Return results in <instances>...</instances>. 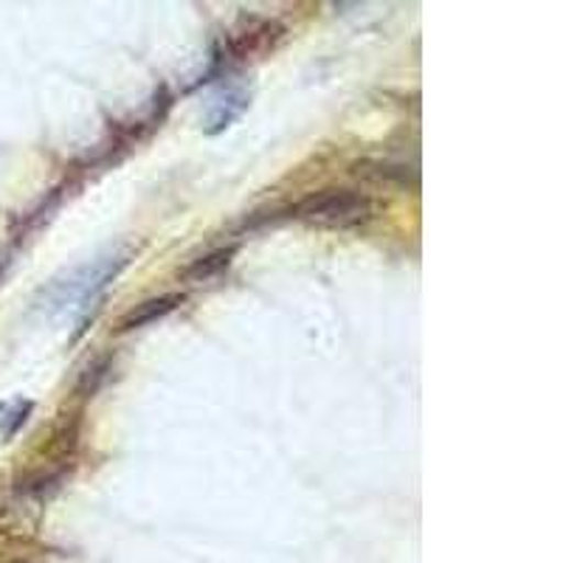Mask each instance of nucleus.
Masks as SVG:
<instances>
[{"label": "nucleus", "instance_id": "nucleus-1", "mask_svg": "<svg viewBox=\"0 0 563 563\" xmlns=\"http://www.w3.org/2000/svg\"><path fill=\"white\" fill-rule=\"evenodd\" d=\"M296 218L321 229H352L372 218V200L352 189H324L301 200Z\"/></svg>", "mask_w": 563, "mask_h": 563}, {"label": "nucleus", "instance_id": "nucleus-2", "mask_svg": "<svg viewBox=\"0 0 563 563\" xmlns=\"http://www.w3.org/2000/svg\"><path fill=\"white\" fill-rule=\"evenodd\" d=\"M180 301H184V296L180 294L155 296V299L141 301V305H135V308L124 316L122 324H119V330H122V333H128V330H135V327L153 324V321H158V319H164L167 313H173Z\"/></svg>", "mask_w": 563, "mask_h": 563}, {"label": "nucleus", "instance_id": "nucleus-3", "mask_svg": "<svg viewBox=\"0 0 563 563\" xmlns=\"http://www.w3.org/2000/svg\"><path fill=\"white\" fill-rule=\"evenodd\" d=\"M231 256H234V249L211 251V254L200 256V260H195V263L184 271V279L186 282H206V279H211V276H218L220 271L229 268Z\"/></svg>", "mask_w": 563, "mask_h": 563}, {"label": "nucleus", "instance_id": "nucleus-4", "mask_svg": "<svg viewBox=\"0 0 563 563\" xmlns=\"http://www.w3.org/2000/svg\"><path fill=\"white\" fill-rule=\"evenodd\" d=\"M358 175H366V178H375V180H389V184H400V186H409L415 184L417 175L415 169L404 167V164H358Z\"/></svg>", "mask_w": 563, "mask_h": 563}]
</instances>
